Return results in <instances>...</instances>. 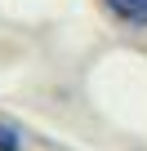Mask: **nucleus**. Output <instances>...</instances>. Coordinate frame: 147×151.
Returning a JSON list of instances; mask_svg holds the SVG:
<instances>
[{"label": "nucleus", "mask_w": 147, "mask_h": 151, "mask_svg": "<svg viewBox=\"0 0 147 151\" xmlns=\"http://www.w3.org/2000/svg\"><path fill=\"white\" fill-rule=\"evenodd\" d=\"M107 9L134 27H147V0H107Z\"/></svg>", "instance_id": "f257e3e1"}, {"label": "nucleus", "mask_w": 147, "mask_h": 151, "mask_svg": "<svg viewBox=\"0 0 147 151\" xmlns=\"http://www.w3.org/2000/svg\"><path fill=\"white\" fill-rule=\"evenodd\" d=\"M0 151H22V138H18V129L0 124Z\"/></svg>", "instance_id": "f03ea898"}]
</instances>
